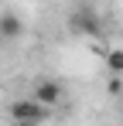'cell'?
<instances>
[{"instance_id": "cell-1", "label": "cell", "mask_w": 123, "mask_h": 126, "mask_svg": "<svg viewBox=\"0 0 123 126\" xmlns=\"http://www.w3.org/2000/svg\"><path fill=\"white\" fill-rule=\"evenodd\" d=\"M7 112H10V119L17 126H38L41 119L48 116V109H41L31 95H27V99H14V102L7 106Z\"/></svg>"}, {"instance_id": "cell-2", "label": "cell", "mask_w": 123, "mask_h": 126, "mask_svg": "<svg viewBox=\"0 0 123 126\" xmlns=\"http://www.w3.org/2000/svg\"><path fill=\"white\" fill-rule=\"evenodd\" d=\"M62 95H65V89H62V82H55V79H38L34 92H31V99H34L41 109H48V112L62 102Z\"/></svg>"}, {"instance_id": "cell-3", "label": "cell", "mask_w": 123, "mask_h": 126, "mask_svg": "<svg viewBox=\"0 0 123 126\" xmlns=\"http://www.w3.org/2000/svg\"><path fill=\"white\" fill-rule=\"evenodd\" d=\"M72 27L85 31V34H99V17H96V7H75L72 10Z\"/></svg>"}, {"instance_id": "cell-4", "label": "cell", "mask_w": 123, "mask_h": 126, "mask_svg": "<svg viewBox=\"0 0 123 126\" xmlns=\"http://www.w3.org/2000/svg\"><path fill=\"white\" fill-rule=\"evenodd\" d=\"M20 34H24V21H20V14L3 10V14H0V38H3V41H14V38H20Z\"/></svg>"}, {"instance_id": "cell-5", "label": "cell", "mask_w": 123, "mask_h": 126, "mask_svg": "<svg viewBox=\"0 0 123 126\" xmlns=\"http://www.w3.org/2000/svg\"><path fill=\"white\" fill-rule=\"evenodd\" d=\"M106 68H109V75L123 79V48H109L106 51Z\"/></svg>"}, {"instance_id": "cell-6", "label": "cell", "mask_w": 123, "mask_h": 126, "mask_svg": "<svg viewBox=\"0 0 123 126\" xmlns=\"http://www.w3.org/2000/svg\"><path fill=\"white\" fill-rule=\"evenodd\" d=\"M106 92H109V95H123V79L109 75V82H106Z\"/></svg>"}]
</instances>
